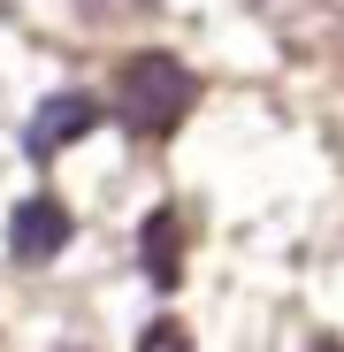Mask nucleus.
<instances>
[{
    "label": "nucleus",
    "mask_w": 344,
    "mask_h": 352,
    "mask_svg": "<svg viewBox=\"0 0 344 352\" xmlns=\"http://www.w3.org/2000/svg\"><path fill=\"white\" fill-rule=\"evenodd\" d=\"M100 100L92 92H46L38 107H31V123H23V153L31 161H54V153H69L84 131H100Z\"/></svg>",
    "instance_id": "nucleus-2"
},
{
    "label": "nucleus",
    "mask_w": 344,
    "mask_h": 352,
    "mask_svg": "<svg viewBox=\"0 0 344 352\" xmlns=\"http://www.w3.org/2000/svg\"><path fill=\"white\" fill-rule=\"evenodd\" d=\"M192 107H199V77L176 54H130L115 69V123L130 138H176Z\"/></svg>",
    "instance_id": "nucleus-1"
},
{
    "label": "nucleus",
    "mask_w": 344,
    "mask_h": 352,
    "mask_svg": "<svg viewBox=\"0 0 344 352\" xmlns=\"http://www.w3.org/2000/svg\"><path fill=\"white\" fill-rule=\"evenodd\" d=\"M62 352H84V344H62Z\"/></svg>",
    "instance_id": "nucleus-6"
},
{
    "label": "nucleus",
    "mask_w": 344,
    "mask_h": 352,
    "mask_svg": "<svg viewBox=\"0 0 344 352\" xmlns=\"http://www.w3.org/2000/svg\"><path fill=\"white\" fill-rule=\"evenodd\" d=\"M62 253H69V207L54 199V192L16 199V214H8V261L16 268H46V261H62Z\"/></svg>",
    "instance_id": "nucleus-3"
},
{
    "label": "nucleus",
    "mask_w": 344,
    "mask_h": 352,
    "mask_svg": "<svg viewBox=\"0 0 344 352\" xmlns=\"http://www.w3.org/2000/svg\"><path fill=\"white\" fill-rule=\"evenodd\" d=\"M321 352H344V344H321Z\"/></svg>",
    "instance_id": "nucleus-7"
},
{
    "label": "nucleus",
    "mask_w": 344,
    "mask_h": 352,
    "mask_svg": "<svg viewBox=\"0 0 344 352\" xmlns=\"http://www.w3.org/2000/svg\"><path fill=\"white\" fill-rule=\"evenodd\" d=\"M138 268L153 291H176L184 283V214L176 207H153L146 230H138Z\"/></svg>",
    "instance_id": "nucleus-4"
},
{
    "label": "nucleus",
    "mask_w": 344,
    "mask_h": 352,
    "mask_svg": "<svg viewBox=\"0 0 344 352\" xmlns=\"http://www.w3.org/2000/svg\"><path fill=\"white\" fill-rule=\"evenodd\" d=\"M138 352H192V337H184V322H168V314H161V322L138 329Z\"/></svg>",
    "instance_id": "nucleus-5"
}]
</instances>
